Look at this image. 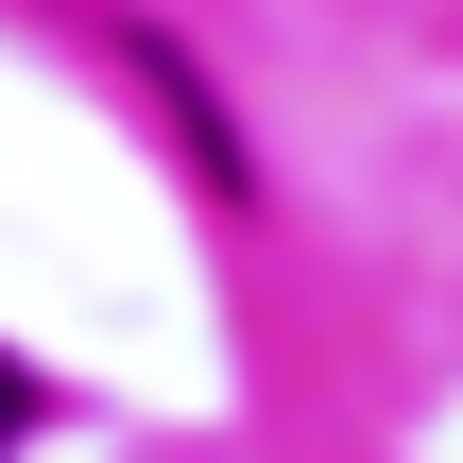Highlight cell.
Listing matches in <instances>:
<instances>
[{
    "label": "cell",
    "mask_w": 463,
    "mask_h": 463,
    "mask_svg": "<svg viewBox=\"0 0 463 463\" xmlns=\"http://www.w3.org/2000/svg\"><path fill=\"white\" fill-rule=\"evenodd\" d=\"M17 430H34V378H17V361H0V447H17Z\"/></svg>",
    "instance_id": "1"
}]
</instances>
